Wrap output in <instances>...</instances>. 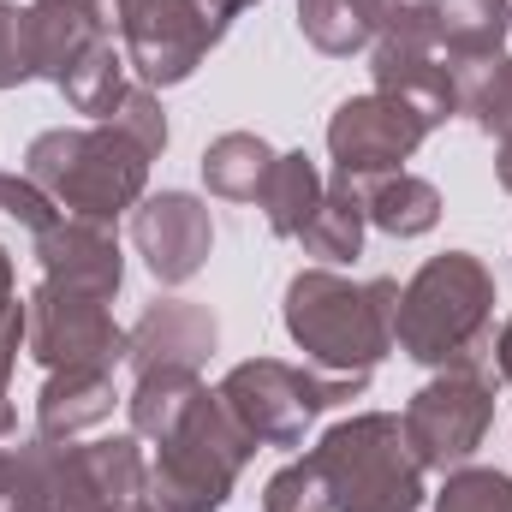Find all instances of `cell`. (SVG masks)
I'll return each instance as SVG.
<instances>
[{
    "label": "cell",
    "instance_id": "6da1fadb",
    "mask_svg": "<svg viewBox=\"0 0 512 512\" xmlns=\"http://www.w3.org/2000/svg\"><path fill=\"white\" fill-rule=\"evenodd\" d=\"M495 274L471 251L429 256L393 310V346L429 370H495Z\"/></svg>",
    "mask_w": 512,
    "mask_h": 512
},
{
    "label": "cell",
    "instance_id": "7a4b0ae2",
    "mask_svg": "<svg viewBox=\"0 0 512 512\" xmlns=\"http://www.w3.org/2000/svg\"><path fill=\"white\" fill-rule=\"evenodd\" d=\"M399 280H346L334 268H304L286 286V334L322 376H370L393 352Z\"/></svg>",
    "mask_w": 512,
    "mask_h": 512
},
{
    "label": "cell",
    "instance_id": "3957f363",
    "mask_svg": "<svg viewBox=\"0 0 512 512\" xmlns=\"http://www.w3.org/2000/svg\"><path fill=\"white\" fill-rule=\"evenodd\" d=\"M149 161L120 126H54L42 137H30L24 149V173L60 203V215L78 221H120L143 203L149 185Z\"/></svg>",
    "mask_w": 512,
    "mask_h": 512
},
{
    "label": "cell",
    "instance_id": "277c9868",
    "mask_svg": "<svg viewBox=\"0 0 512 512\" xmlns=\"http://www.w3.org/2000/svg\"><path fill=\"white\" fill-rule=\"evenodd\" d=\"M328 512H417L423 507V459L405 441L393 411H358L334 423L310 453Z\"/></svg>",
    "mask_w": 512,
    "mask_h": 512
},
{
    "label": "cell",
    "instance_id": "5b68a950",
    "mask_svg": "<svg viewBox=\"0 0 512 512\" xmlns=\"http://www.w3.org/2000/svg\"><path fill=\"white\" fill-rule=\"evenodd\" d=\"M155 447H161L155 465H149V501H155V512H221L256 453L245 423L221 405L215 387H203L197 405L179 417V429L161 435Z\"/></svg>",
    "mask_w": 512,
    "mask_h": 512
},
{
    "label": "cell",
    "instance_id": "8992f818",
    "mask_svg": "<svg viewBox=\"0 0 512 512\" xmlns=\"http://www.w3.org/2000/svg\"><path fill=\"white\" fill-rule=\"evenodd\" d=\"M102 36H120V54L137 84L167 90L185 84L227 36L233 18H221L209 0H84Z\"/></svg>",
    "mask_w": 512,
    "mask_h": 512
},
{
    "label": "cell",
    "instance_id": "52a82bcc",
    "mask_svg": "<svg viewBox=\"0 0 512 512\" xmlns=\"http://www.w3.org/2000/svg\"><path fill=\"white\" fill-rule=\"evenodd\" d=\"M370 387V376H322V370H292L280 358H245L215 387L221 405L245 423L256 447H304L310 423L328 405H346Z\"/></svg>",
    "mask_w": 512,
    "mask_h": 512
},
{
    "label": "cell",
    "instance_id": "ba28073f",
    "mask_svg": "<svg viewBox=\"0 0 512 512\" xmlns=\"http://www.w3.org/2000/svg\"><path fill=\"white\" fill-rule=\"evenodd\" d=\"M495 370H441L435 382H423L405 405V441L423 459V471H459L477 459V447L489 441L495 423Z\"/></svg>",
    "mask_w": 512,
    "mask_h": 512
},
{
    "label": "cell",
    "instance_id": "9c48e42d",
    "mask_svg": "<svg viewBox=\"0 0 512 512\" xmlns=\"http://www.w3.org/2000/svg\"><path fill=\"white\" fill-rule=\"evenodd\" d=\"M42 512H155L137 435H108V441H84V447L54 441Z\"/></svg>",
    "mask_w": 512,
    "mask_h": 512
},
{
    "label": "cell",
    "instance_id": "30bf717a",
    "mask_svg": "<svg viewBox=\"0 0 512 512\" xmlns=\"http://www.w3.org/2000/svg\"><path fill=\"white\" fill-rule=\"evenodd\" d=\"M24 352L42 370H114L126 358V328L114 322L108 298L42 280L24 298Z\"/></svg>",
    "mask_w": 512,
    "mask_h": 512
},
{
    "label": "cell",
    "instance_id": "8fae6325",
    "mask_svg": "<svg viewBox=\"0 0 512 512\" xmlns=\"http://www.w3.org/2000/svg\"><path fill=\"white\" fill-rule=\"evenodd\" d=\"M423 137H429V126H423L411 108H399L393 96H382V90L340 102V108H334V120H328L334 185H340V191H352V197L364 203V191H370L376 179L405 173V161L423 149Z\"/></svg>",
    "mask_w": 512,
    "mask_h": 512
},
{
    "label": "cell",
    "instance_id": "7c38bea8",
    "mask_svg": "<svg viewBox=\"0 0 512 512\" xmlns=\"http://www.w3.org/2000/svg\"><path fill=\"white\" fill-rule=\"evenodd\" d=\"M131 245L143 256V268L161 280V286H185L209 251H215V221H209V203L191 197V191H155L131 209Z\"/></svg>",
    "mask_w": 512,
    "mask_h": 512
},
{
    "label": "cell",
    "instance_id": "4fadbf2b",
    "mask_svg": "<svg viewBox=\"0 0 512 512\" xmlns=\"http://www.w3.org/2000/svg\"><path fill=\"white\" fill-rule=\"evenodd\" d=\"M221 328L203 304L191 298H155L137 322L126 328V364L143 370H203L215 352Z\"/></svg>",
    "mask_w": 512,
    "mask_h": 512
},
{
    "label": "cell",
    "instance_id": "5bb4252c",
    "mask_svg": "<svg viewBox=\"0 0 512 512\" xmlns=\"http://www.w3.org/2000/svg\"><path fill=\"white\" fill-rule=\"evenodd\" d=\"M36 262H42V280L90 298H114L126 280L120 239L102 221H78V215H60L48 233H36Z\"/></svg>",
    "mask_w": 512,
    "mask_h": 512
},
{
    "label": "cell",
    "instance_id": "9a60e30c",
    "mask_svg": "<svg viewBox=\"0 0 512 512\" xmlns=\"http://www.w3.org/2000/svg\"><path fill=\"white\" fill-rule=\"evenodd\" d=\"M370 72H376V90L393 96L399 108H411L429 131L459 114V84H453V66L441 60V48H387V42H376Z\"/></svg>",
    "mask_w": 512,
    "mask_h": 512
},
{
    "label": "cell",
    "instance_id": "2e32d148",
    "mask_svg": "<svg viewBox=\"0 0 512 512\" xmlns=\"http://www.w3.org/2000/svg\"><path fill=\"white\" fill-rule=\"evenodd\" d=\"M120 405L114 370H48L36 393V435L42 441H72L96 423H108Z\"/></svg>",
    "mask_w": 512,
    "mask_h": 512
},
{
    "label": "cell",
    "instance_id": "e0dca14e",
    "mask_svg": "<svg viewBox=\"0 0 512 512\" xmlns=\"http://www.w3.org/2000/svg\"><path fill=\"white\" fill-rule=\"evenodd\" d=\"M102 42V24L90 18L84 0H30V60L36 78L60 90V78Z\"/></svg>",
    "mask_w": 512,
    "mask_h": 512
},
{
    "label": "cell",
    "instance_id": "ac0fdd59",
    "mask_svg": "<svg viewBox=\"0 0 512 512\" xmlns=\"http://www.w3.org/2000/svg\"><path fill=\"white\" fill-rule=\"evenodd\" d=\"M512 0H435V48L441 60H495L507 54Z\"/></svg>",
    "mask_w": 512,
    "mask_h": 512
},
{
    "label": "cell",
    "instance_id": "d6986e66",
    "mask_svg": "<svg viewBox=\"0 0 512 512\" xmlns=\"http://www.w3.org/2000/svg\"><path fill=\"white\" fill-rule=\"evenodd\" d=\"M322 191H328V185H322L316 161H310L304 149H292V155H274V167L262 173V185H256V209H262V221H268L280 239H298L304 221L316 215Z\"/></svg>",
    "mask_w": 512,
    "mask_h": 512
},
{
    "label": "cell",
    "instance_id": "ffe728a7",
    "mask_svg": "<svg viewBox=\"0 0 512 512\" xmlns=\"http://www.w3.org/2000/svg\"><path fill=\"white\" fill-rule=\"evenodd\" d=\"M364 215L387 239H423L441 221V191L429 179H417V173H387L364 191Z\"/></svg>",
    "mask_w": 512,
    "mask_h": 512
},
{
    "label": "cell",
    "instance_id": "44dd1931",
    "mask_svg": "<svg viewBox=\"0 0 512 512\" xmlns=\"http://www.w3.org/2000/svg\"><path fill=\"white\" fill-rule=\"evenodd\" d=\"M203 393V376L197 370H143L137 387H131L126 411H131V435L137 441H161L179 429V417L197 405Z\"/></svg>",
    "mask_w": 512,
    "mask_h": 512
},
{
    "label": "cell",
    "instance_id": "7402d4cb",
    "mask_svg": "<svg viewBox=\"0 0 512 512\" xmlns=\"http://www.w3.org/2000/svg\"><path fill=\"white\" fill-rule=\"evenodd\" d=\"M453 66V60H447ZM453 84H459V114L489 137H512V54L495 60H465L453 66Z\"/></svg>",
    "mask_w": 512,
    "mask_h": 512
},
{
    "label": "cell",
    "instance_id": "603a6c76",
    "mask_svg": "<svg viewBox=\"0 0 512 512\" xmlns=\"http://www.w3.org/2000/svg\"><path fill=\"white\" fill-rule=\"evenodd\" d=\"M364 227H370L364 203H358L352 191L328 185V191H322V203H316V215L304 221L298 245L316 256L322 268H340V262H358V256H364Z\"/></svg>",
    "mask_w": 512,
    "mask_h": 512
},
{
    "label": "cell",
    "instance_id": "cb8c5ba5",
    "mask_svg": "<svg viewBox=\"0 0 512 512\" xmlns=\"http://www.w3.org/2000/svg\"><path fill=\"white\" fill-rule=\"evenodd\" d=\"M268 167H274V149L256 131H221L203 149V185L227 203H256V185Z\"/></svg>",
    "mask_w": 512,
    "mask_h": 512
},
{
    "label": "cell",
    "instance_id": "d4e9b609",
    "mask_svg": "<svg viewBox=\"0 0 512 512\" xmlns=\"http://www.w3.org/2000/svg\"><path fill=\"white\" fill-rule=\"evenodd\" d=\"M126 72H131L126 54L114 48V36H102V42H96V48H90V54L60 78V96H66L78 114H90V120L102 126V120H114V108L126 102V90H131Z\"/></svg>",
    "mask_w": 512,
    "mask_h": 512
},
{
    "label": "cell",
    "instance_id": "484cf974",
    "mask_svg": "<svg viewBox=\"0 0 512 512\" xmlns=\"http://www.w3.org/2000/svg\"><path fill=\"white\" fill-rule=\"evenodd\" d=\"M298 30L328 60H352L358 48L376 42L370 18H364V0H298Z\"/></svg>",
    "mask_w": 512,
    "mask_h": 512
},
{
    "label": "cell",
    "instance_id": "4316f807",
    "mask_svg": "<svg viewBox=\"0 0 512 512\" xmlns=\"http://www.w3.org/2000/svg\"><path fill=\"white\" fill-rule=\"evenodd\" d=\"M48 447L54 441H24L0 447V512H42V483H48Z\"/></svg>",
    "mask_w": 512,
    "mask_h": 512
},
{
    "label": "cell",
    "instance_id": "83f0119b",
    "mask_svg": "<svg viewBox=\"0 0 512 512\" xmlns=\"http://www.w3.org/2000/svg\"><path fill=\"white\" fill-rule=\"evenodd\" d=\"M435 512H512V477L489 471V465H459V471H447Z\"/></svg>",
    "mask_w": 512,
    "mask_h": 512
},
{
    "label": "cell",
    "instance_id": "f1b7e54d",
    "mask_svg": "<svg viewBox=\"0 0 512 512\" xmlns=\"http://www.w3.org/2000/svg\"><path fill=\"white\" fill-rule=\"evenodd\" d=\"M364 18L387 48H435V0H364Z\"/></svg>",
    "mask_w": 512,
    "mask_h": 512
},
{
    "label": "cell",
    "instance_id": "f546056e",
    "mask_svg": "<svg viewBox=\"0 0 512 512\" xmlns=\"http://www.w3.org/2000/svg\"><path fill=\"white\" fill-rule=\"evenodd\" d=\"M262 512H328V495H322V477L310 459H292L286 471L268 477L262 489Z\"/></svg>",
    "mask_w": 512,
    "mask_h": 512
},
{
    "label": "cell",
    "instance_id": "4dcf8cb0",
    "mask_svg": "<svg viewBox=\"0 0 512 512\" xmlns=\"http://www.w3.org/2000/svg\"><path fill=\"white\" fill-rule=\"evenodd\" d=\"M0 215H12V221L36 239V233H48V227L60 221V203H54L30 173H0Z\"/></svg>",
    "mask_w": 512,
    "mask_h": 512
},
{
    "label": "cell",
    "instance_id": "1f68e13d",
    "mask_svg": "<svg viewBox=\"0 0 512 512\" xmlns=\"http://www.w3.org/2000/svg\"><path fill=\"white\" fill-rule=\"evenodd\" d=\"M108 126H120L143 155H161V149H167V114H161V102H155V90H149V84H131L126 102L114 108V120H108Z\"/></svg>",
    "mask_w": 512,
    "mask_h": 512
},
{
    "label": "cell",
    "instance_id": "d6a6232c",
    "mask_svg": "<svg viewBox=\"0 0 512 512\" xmlns=\"http://www.w3.org/2000/svg\"><path fill=\"white\" fill-rule=\"evenodd\" d=\"M24 78H36V60H30V6L0 0V90H18Z\"/></svg>",
    "mask_w": 512,
    "mask_h": 512
},
{
    "label": "cell",
    "instance_id": "836d02e7",
    "mask_svg": "<svg viewBox=\"0 0 512 512\" xmlns=\"http://www.w3.org/2000/svg\"><path fill=\"white\" fill-rule=\"evenodd\" d=\"M0 328H24V298H18V280H12V256L0 245Z\"/></svg>",
    "mask_w": 512,
    "mask_h": 512
},
{
    "label": "cell",
    "instance_id": "e575fe53",
    "mask_svg": "<svg viewBox=\"0 0 512 512\" xmlns=\"http://www.w3.org/2000/svg\"><path fill=\"white\" fill-rule=\"evenodd\" d=\"M18 352H24V328H0V399H6V382H12Z\"/></svg>",
    "mask_w": 512,
    "mask_h": 512
},
{
    "label": "cell",
    "instance_id": "d590c367",
    "mask_svg": "<svg viewBox=\"0 0 512 512\" xmlns=\"http://www.w3.org/2000/svg\"><path fill=\"white\" fill-rule=\"evenodd\" d=\"M495 376L512 387V316L495 328Z\"/></svg>",
    "mask_w": 512,
    "mask_h": 512
},
{
    "label": "cell",
    "instance_id": "8d00e7d4",
    "mask_svg": "<svg viewBox=\"0 0 512 512\" xmlns=\"http://www.w3.org/2000/svg\"><path fill=\"white\" fill-rule=\"evenodd\" d=\"M495 179H501V191H512V137L501 143V155H495Z\"/></svg>",
    "mask_w": 512,
    "mask_h": 512
},
{
    "label": "cell",
    "instance_id": "74e56055",
    "mask_svg": "<svg viewBox=\"0 0 512 512\" xmlns=\"http://www.w3.org/2000/svg\"><path fill=\"white\" fill-rule=\"evenodd\" d=\"M209 6H215V12H221V18H239V12H251L256 0H209Z\"/></svg>",
    "mask_w": 512,
    "mask_h": 512
}]
</instances>
